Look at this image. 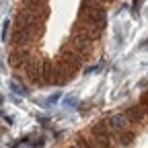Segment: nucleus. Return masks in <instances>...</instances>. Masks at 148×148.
<instances>
[{"label": "nucleus", "instance_id": "obj_1", "mask_svg": "<svg viewBox=\"0 0 148 148\" xmlns=\"http://www.w3.org/2000/svg\"><path fill=\"white\" fill-rule=\"evenodd\" d=\"M78 21L103 31L105 25H107V10L97 0H82L80 8H78Z\"/></svg>", "mask_w": 148, "mask_h": 148}, {"label": "nucleus", "instance_id": "obj_2", "mask_svg": "<svg viewBox=\"0 0 148 148\" xmlns=\"http://www.w3.org/2000/svg\"><path fill=\"white\" fill-rule=\"evenodd\" d=\"M56 62L62 64L64 68H68V70H72L74 74H76V72L82 68V64H84L86 60L82 58V56H78L70 45L62 43V45H60V51H58V60H56Z\"/></svg>", "mask_w": 148, "mask_h": 148}, {"label": "nucleus", "instance_id": "obj_3", "mask_svg": "<svg viewBox=\"0 0 148 148\" xmlns=\"http://www.w3.org/2000/svg\"><path fill=\"white\" fill-rule=\"evenodd\" d=\"M88 134L97 140V144L101 148H115V134L111 132V130L107 127L105 121H97V123H92L90 130H88Z\"/></svg>", "mask_w": 148, "mask_h": 148}, {"label": "nucleus", "instance_id": "obj_4", "mask_svg": "<svg viewBox=\"0 0 148 148\" xmlns=\"http://www.w3.org/2000/svg\"><path fill=\"white\" fill-rule=\"evenodd\" d=\"M66 45H70L78 56H82L84 60H88L90 56L95 53V43H90L88 39H84V37H80V35H76V33H72V31H70L68 39H66Z\"/></svg>", "mask_w": 148, "mask_h": 148}, {"label": "nucleus", "instance_id": "obj_5", "mask_svg": "<svg viewBox=\"0 0 148 148\" xmlns=\"http://www.w3.org/2000/svg\"><path fill=\"white\" fill-rule=\"evenodd\" d=\"M23 72H25V78L29 82L41 86V60L37 58V56H31V58H29V62L25 64Z\"/></svg>", "mask_w": 148, "mask_h": 148}, {"label": "nucleus", "instance_id": "obj_6", "mask_svg": "<svg viewBox=\"0 0 148 148\" xmlns=\"http://www.w3.org/2000/svg\"><path fill=\"white\" fill-rule=\"evenodd\" d=\"M72 33L84 37V39H88L90 43H97V41L101 39V33H103V31H99V29H95V27H90V25H86V23H82V21H78V18H76L74 25H72Z\"/></svg>", "mask_w": 148, "mask_h": 148}, {"label": "nucleus", "instance_id": "obj_7", "mask_svg": "<svg viewBox=\"0 0 148 148\" xmlns=\"http://www.w3.org/2000/svg\"><path fill=\"white\" fill-rule=\"evenodd\" d=\"M33 56V51H31V47H18V49H10V53H8V64L14 68V70H23L25 68V64L29 62V58Z\"/></svg>", "mask_w": 148, "mask_h": 148}, {"label": "nucleus", "instance_id": "obj_8", "mask_svg": "<svg viewBox=\"0 0 148 148\" xmlns=\"http://www.w3.org/2000/svg\"><path fill=\"white\" fill-rule=\"evenodd\" d=\"M123 115H125V119L130 121V125H144V121L148 119L146 113L142 111V107H140L138 103L127 105V107L123 109Z\"/></svg>", "mask_w": 148, "mask_h": 148}, {"label": "nucleus", "instance_id": "obj_9", "mask_svg": "<svg viewBox=\"0 0 148 148\" xmlns=\"http://www.w3.org/2000/svg\"><path fill=\"white\" fill-rule=\"evenodd\" d=\"M105 123H107V127H109L115 136L132 127V125H130V121L125 119V115H123V113H113V115H109V117L105 119Z\"/></svg>", "mask_w": 148, "mask_h": 148}, {"label": "nucleus", "instance_id": "obj_10", "mask_svg": "<svg viewBox=\"0 0 148 148\" xmlns=\"http://www.w3.org/2000/svg\"><path fill=\"white\" fill-rule=\"evenodd\" d=\"M74 146H76V148H101L97 144V140L92 138L88 132L86 134H78L76 138H74Z\"/></svg>", "mask_w": 148, "mask_h": 148}, {"label": "nucleus", "instance_id": "obj_11", "mask_svg": "<svg viewBox=\"0 0 148 148\" xmlns=\"http://www.w3.org/2000/svg\"><path fill=\"white\" fill-rule=\"evenodd\" d=\"M115 142L119 144V146H132L134 142H136V132H132V127L130 130H125V132H121V134H117L115 136Z\"/></svg>", "mask_w": 148, "mask_h": 148}, {"label": "nucleus", "instance_id": "obj_12", "mask_svg": "<svg viewBox=\"0 0 148 148\" xmlns=\"http://www.w3.org/2000/svg\"><path fill=\"white\" fill-rule=\"evenodd\" d=\"M16 144H29L31 148H43L45 146V138H35L33 136H25L23 140H16Z\"/></svg>", "mask_w": 148, "mask_h": 148}, {"label": "nucleus", "instance_id": "obj_13", "mask_svg": "<svg viewBox=\"0 0 148 148\" xmlns=\"http://www.w3.org/2000/svg\"><path fill=\"white\" fill-rule=\"evenodd\" d=\"M21 4L31 8V6H47V0H21Z\"/></svg>", "mask_w": 148, "mask_h": 148}, {"label": "nucleus", "instance_id": "obj_14", "mask_svg": "<svg viewBox=\"0 0 148 148\" xmlns=\"http://www.w3.org/2000/svg\"><path fill=\"white\" fill-rule=\"evenodd\" d=\"M10 88H12L14 92H18L21 97H29V90H27L25 86H21V84H16L14 80H10Z\"/></svg>", "mask_w": 148, "mask_h": 148}, {"label": "nucleus", "instance_id": "obj_15", "mask_svg": "<svg viewBox=\"0 0 148 148\" xmlns=\"http://www.w3.org/2000/svg\"><path fill=\"white\" fill-rule=\"evenodd\" d=\"M138 105L142 107V111H144V113H146V117H148V90H144V92H142V97H140Z\"/></svg>", "mask_w": 148, "mask_h": 148}, {"label": "nucleus", "instance_id": "obj_16", "mask_svg": "<svg viewBox=\"0 0 148 148\" xmlns=\"http://www.w3.org/2000/svg\"><path fill=\"white\" fill-rule=\"evenodd\" d=\"M8 31H10V21H4V25H2V41H8Z\"/></svg>", "mask_w": 148, "mask_h": 148}, {"label": "nucleus", "instance_id": "obj_17", "mask_svg": "<svg viewBox=\"0 0 148 148\" xmlns=\"http://www.w3.org/2000/svg\"><path fill=\"white\" fill-rule=\"evenodd\" d=\"M74 103H76V99H74V97H68V99H64V105H74Z\"/></svg>", "mask_w": 148, "mask_h": 148}, {"label": "nucleus", "instance_id": "obj_18", "mask_svg": "<svg viewBox=\"0 0 148 148\" xmlns=\"http://www.w3.org/2000/svg\"><path fill=\"white\" fill-rule=\"evenodd\" d=\"M97 2H101V4L105 6V4H111V2H115V0H97Z\"/></svg>", "mask_w": 148, "mask_h": 148}, {"label": "nucleus", "instance_id": "obj_19", "mask_svg": "<svg viewBox=\"0 0 148 148\" xmlns=\"http://www.w3.org/2000/svg\"><path fill=\"white\" fill-rule=\"evenodd\" d=\"M2 103H4V99H2V95H0V107H2Z\"/></svg>", "mask_w": 148, "mask_h": 148}, {"label": "nucleus", "instance_id": "obj_20", "mask_svg": "<svg viewBox=\"0 0 148 148\" xmlns=\"http://www.w3.org/2000/svg\"><path fill=\"white\" fill-rule=\"evenodd\" d=\"M68 148H76V146H74V144H72V146H68Z\"/></svg>", "mask_w": 148, "mask_h": 148}, {"label": "nucleus", "instance_id": "obj_21", "mask_svg": "<svg viewBox=\"0 0 148 148\" xmlns=\"http://www.w3.org/2000/svg\"><path fill=\"white\" fill-rule=\"evenodd\" d=\"M0 136H2V130H0Z\"/></svg>", "mask_w": 148, "mask_h": 148}]
</instances>
